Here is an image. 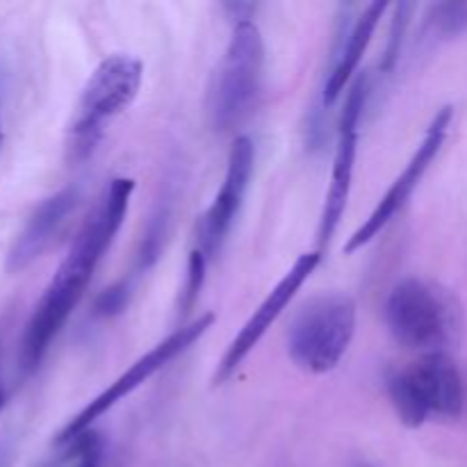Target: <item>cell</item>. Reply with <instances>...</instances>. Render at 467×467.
<instances>
[{
  "mask_svg": "<svg viewBox=\"0 0 467 467\" xmlns=\"http://www.w3.org/2000/svg\"><path fill=\"white\" fill-rule=\"evenodd\" d=\"M132 192H135L132 178H114L105 187L94 213L82 223L71 249L59 263L57 272L50 278L48 287L44 290L39 304L35 306L26 324L21 354H18L23 374L36 372L57 333L71 317L73 308L85 295L100 258L109 249L114 235L126 219Z\"/></svg>",
  "mask_w": 467,
  "mask_h": 467,
  "instance_id": "cell-1",
  "label": "cell"
},
{
  "mask_svg": "<svg viewBox=\"0 0 467 467\" xmlns=\"http://www.w3.org/2000/svg\"><path fill=\"white\" fill-rule=\"evenodd\" d=\"M368 100V78H358L347 94L345 108H342L340 128H337V146L333 155L331 185H328L327 201H324L322 219H319L317 240L319 246H327L336 235L340 219L349 203L351 182H354L356 153H358V123L360 114Z\"/></svg>",
  "mask_w": 467,
  "mask_h": 467,
  "instance_id": "cell-9",
  "label": "cell"
},
{
  "mask_svg": "<svg viewBox=\"0 0 467 467\" xmlns=\"http://www.w3.org/2000/svg\"><path fill=\"white\" fill-rule=\"evenodd\" d=\"M5 388H3V381H0V413H3V409H5Z\"/></svg>",
  "mask_w": 467,
  "mask_h": 467,
  "instance_id": "cell-19",
  "label": "cell"
},
{
  "mask_svg": "<svg viewBox=\"0 0 467 467\" xmlns=\"http://www.w3.org/2000/svg\"><path fill=\"white\" fill-rule=\"evenodd\" d=\"M0 149H3V126H0Z\"/></svg>",
  "mask_w": 467,
  "mask_h": 467,
  "instance_id": "cell-20",
  "label": "cell"
},
{
  "mask_svg": "<svg viewBox=\"0 0 467 467\" xmlns=\"http://www.w3.org/2000/svg\"><path fill=\"white\" fill-rule=\"evenodd\" d=\"M126 299H128V287L123 285V283L112 285L109 290H105L103 295L96 299V313L103 315V317L121 313L123 306H126Z\"/></svg>",
  "mask_w": 467,
  "mask_h": 467,
  "instance_id": "cell-17",
  "label": "cell"
},
{
  "mask_svg": "<svg viewBox=\"0 0 467 467\" xmlns=\"http://www.w3.org/2000/svg\"><path fill=\"white\" fill-rule=\"evenodd\" d=\"M319 260H322V254H319V251L301 254L299 258L295 260V265L287 269L285 276L274 285V290L265 296L263 304L258 306V310L246 319V324L240 328V333L233 337L226 354H223V358L219 360L217 365V372H214L213 379L214 386H222L223 381H228V379L235 374V369L244 363L246 356L258 347V342L263 340L265 333H267L269 328H272V324L281 317L283 310L290 306V301L295 299L296 292L301 290V285H304L310 278V274L317 269Z\"/></svg>",
  "mask_w": 467,
  "mask_h": 467,
  "instance_id": "cell-10",
  "label": "cell"
},
{
  "mask_svg": "<svg viewBox=\"0 0 467 467\" xmlns=\"http://www.w3.org/2000/svg\"><path fill=\"white\" fill-rule=\"evenodd\" d=\"M144 78V64L130 55L105 57L82 87L67 130V155L71 162L89 158L103 132V123L130 108Z\"/></svg>",
  "mask_w": 467,
  "mask_h": 467,
  "instance_id": "cell-3",
  "label": "cell"
},
{
  "mask_svg": "<svg viewBox=\"0 0 467 467\" xmlns=\"http://www.w3.org/2000/svg\"><path fill=\"white\" fill-rule=\"evenodd\" d=\"M386 9L388 5L377 0V3L365 5L363 12H360L354 21H347V26L342 23V32L336 39V48H333L331 68H328L327 82H324V108H328V105H333L340 99L345 87L349 85L354 73L358 71L360 59L368 53L374 32H377L379 27V21H381Z\"/></svg>",
  "mask_w": 467,
  "mask_h": 467,
  "instance_id": "cell-13",
  "label": "cell"
},
{
  "mask_svg": "<svg viewBox=\"0 0 467 467\" xmlns=\"http://www.w3.org/2000/svg\"><path fill=\"white\" fill-rule=\"evenodd\" d=\"M12 461V447L7 442H0V467H9Z\"/></svg>",
  "mask_w": 467,
  "mask_h": 467,
  "instance_id": "cell-18",
  "label": "cell"
},
{
  "mask_svg": "<svg viewBox=\"0 0 467 467\" xmlns=\"http://www.w3.org/2000/svg\"><path fill=\"white\" fill-rule=\"evenodd\" d=\"M205 269H208V255L201 249H194L190 254V263H187V281L181 301L182 313H190V310L194 308L196 299H199L201 295V287H203L205 283Z\"/></svg>",
  "mask_w": 467,
  "mask_h": 467,
  "instance_id": "cell-15",
  "label": "cell"
},
{
  "mask_svg": "<svg viewBox=\"0 0 467 467\" xmlns=\"http://www.w3.org/2000/svg\"><path fill=\"white\" fill-rule=\"evenodd\" d=\"M80 203V190L76 185H68L64 190L55 192L53 196L41 201L18 235L14 237L12 246H9L7 255H5V272L18 274L23 269L30 267L41 254L50 246L67 219L71 217L73 210Z\"/></svg>",
  "mask_w": 467,
  "mask_h": 467,
  "instance_id": "cell-12",
  "label": "cell"
},
{
  "mask_svg": "<svg viewBox=\"0 0 467 467\" xmlns=\"http://www.w3.org/2000/svg\"><path fill=\"white\" fill-rule=\"evenodd\" d=\"M263 71L265 44L258 26L251 18L237 21L208 94V117L214 130L228 132L249 117L263 89Z\"/></svg>",
  "mask_w": 467,
  "mask_h": 467,
  "instance_id": "cell-4",
  "label": "cell"
},
{
  "mask_svg": "<svg viewBox=\"0 0 467 467\" xmlns=\"http://www.w3.org/2000/svg\"><path fill=\"white\" fill-rule=\"evenodd\" d=\"M213 324H214V313L199 315L194 322L182 324V327L176 328L171 336H167L162 342H158L153 349L146 351V354L141 356V358H137L135 363H132L130 368L117 379V381L109 383L108 390H103L99 397H94V400H91L89 404L76 415V418L68 420L67 427H64L62 431L57 433V438H55V447L68 445L73 438L89 431L91 424H94L96 420L103 418V415L108 413L109 409H114L119 401L126 400L128 395H132L141 383H146L150 377H155L160 369L167 368L176 356H181L182 351L190 349L196 340H201V337L210 331Z\"/></svg>",
  "mask_w": 467,
  "mask_h": 467,
  "instance_id": "cell-7",
  "label": "cell"
},
{
  "mask_svg": "<svg viewBox=\"0 0 467 467\" xmlns=\"http://www.w3.org/2000/svg\"><path fill=\"white\" fill-rule=\"evenodd\" d=\"M254 141L249 137H237L228 153L226 176H223L222 187L214 196L213 205L203 214L201 222V246L205 255H214L222 249L233 222L242 208L246 190H249L251 173H254Z\"/></svg>",
  "mask_w": 467,
  "mask_h": 467,
  "instance_id": "cell-11",
  "label": "cell"
},
{
  "mask_svg": "<svg viewBox=\"0 0 467 467\" xmlns=\"http://www.w3.org/2000/svg\"><path fill=\"white\" fill-rule=\"evenodd\" d=\"M356 333V304L347 295L308 301L287 333L292 363L308 374H327L340 365Z\"/></svg>",
  "mask_w": 467,
  "mask_h": 467,
  "instance_id": "cell-6",
  "label": "cell"
},
{
  "mask_svg": "<svg viewBox=\"0 0 467 467\" xmlns=\"http://www.w3.org/2000/svg\"><path fill=\"white\" fill-rule=\"evenodd\" d=\"M356 467H372V465H368V463H358Z\"/></svg>",
  "mask_w": 467,
  "mask_h": 467,
  "instance_id": "cell-21",
  "label": "cell"
},
{
  "mask_svg": "<svg viewBox=\"0 0 467 467\" xmlns=\"http://www.w3.org/2000/svg\"><path fill=\"white\" fill-rule=\"evenodd\" d=\"M386 322L397 342L424 354L445 351L459 337L463 315L447 287L424 278H406L386 301Z\"/></svg>",
  "mask_w": 467,
  "mask_h": 467,
  "instance_id": "cell-2",
  "label": "cell"
},
{
  "mask_svg": "<svg viewBox=\"0 0 467 467\" xmlns=\"http://www.w3.org/2000/svg\"><path fill=\"white\" fill-rule=\"evenodd\" d=\"M388 392L401 424L410 429L422 427L431 415L454 420L463 410V379L445 351L422 354L388 374Z\"/></svg>",
  "mask_w": 467,
  "mask_h": 467,
  "instance_id": "cell-5",
  "label": "cell"
},
{
  "mask_svg": "<svg viewBox=\"0 0 467 467\" xmlns=\"http://www.w3.org/2000/svg\"><path fill=\"white\" fill-rule=\"evenodd\" d=\"M410 12H413V5L410 3L397 5V14H395V18H392V27H390V39H388V48H386V55H383V62H381L383 71H392L397 57H400L401 41H404L406 27H409V21H410Z\"/></svg>",
  "mask_w": 467,
  "mask_h": 467,
  "instance_id": "cell-16",
  "label": "cell"
},
{
  "mask_svg": "<svg viewBox=\"0 0 467 467\" xmlns=\"http://www.w3.org/2000/svg\"><path fill=\"white\" fill-rule=\"evenodd\" d=\"M467 32V3H436L424 16L422 35L429 39H451Z\"/></svg>",
  "mask_w": 467,
  "mask_h": 467,
  "instance_id": "cell-14",
  "label": "cell"
},
{
  "mask_svg": "<svg viewBox=\"0 0 467 467\" xmlns=\"http://www.w3.org/2000/svg\"><path fill=\"white\" fill-rule=\"evenodd\" d=\"M451 117H454V108H442L441 112L433 117V121L429 123L427 132H424L422 141H420L418 150L413 153V158L409 160V164L404 167V171L400 173L395 182L390 185V190L386 192L381 201L377 203V208L372 210L368 219L363 222V226H358V231L349 237V242L345 244V254H356L363 246H368L374 237L381 235L386 231L388 223L397 217V213H401L406 203L410 201L413 192L418 190L420 181L424 178V173L429 171L433 160L441 153L442 144L447 140V132H450Z\"/></svg>",
  "mask_w": 467,
  "mask_h": 467,
  "instance_id": "cell-8",
  "label": "cell"
}]
</instances>
